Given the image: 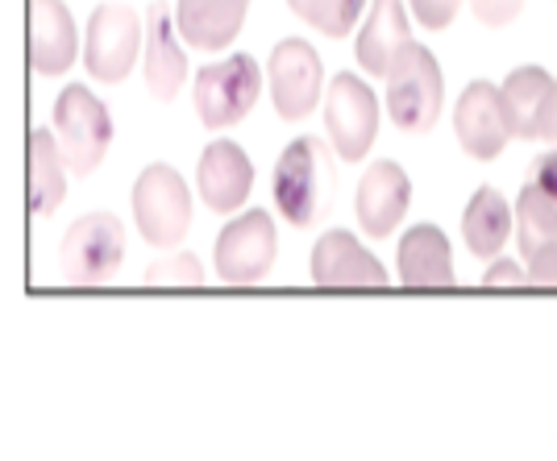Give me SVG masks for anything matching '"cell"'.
<instances>
[{"label": "cell", "mask_w": 557, "mask_h": 461, "mask_svg": "<svg viewBox=\"0 0 557 461\" xmlns=\"http://www.w3.org/2000/svg\"><path fill=\"white\" fill-rule=\"evenodd\" d=\"M412 38H408V13H404V4L399 0H374L371 4V17L362 25V34H358V63L362 71H371L379 79H387V71L392 63L399 59V50L408 47Z\"/></svg>", "instance_id": "e0dca14e"}, {"label": "cell", "mask_w": 557, "mask_h": 461, "mask_svg": "<svg viewBox=\"0 0 557 461\" xmlns=\"http://www.w3.org/2000/svg\"><path fill=\"white\" fill-rule=\"evenodd\" d=\"M67 159H63V146L50 138L47 129H34L29 134V208L38 216H47L63 204L67 196Z\"/></svg>", "instance_id": "7402d4cb"}, {"label": "cell", "mask_w": 557, "mask_h": 461, "mask_svg": "<svg viewBox=\"0 0 557 461\" xmlns=\"http://www.w3.org/2000/svg\"><path fill=\"white\" fill-rule=\"evenodd\" d=\"M454 134H458L466 154L479 162L495 159L508 146L511 125H508V113H504V96H499L495 84L479 79V84L466 88L458 109H454Z\"/></svg>", "instance_id": "8fae6325"}, {"label": "cell", "mask_w": 557, "mask_h": 461, "mask_svg": "<svg viewBox=\"0 0 557 461\" xmlns=\"http://www.w3.org/2000/svg\"><path fill=\"white\" fill-rule=\"evenodd\" d=\"M146 287H205V266L196 254H175L146 266Z\"/></svg>", "instance_id": "d4e9b609"}, {"label": "cell", "mask_w": 557, "mask_h": 461, "mask_svg": "<svg viewBox=\"0 0 557 461\" xmlns=\"http://www.w3.org/2000/svg\"><path fill=\"white\" fill-rule=\"evenodd\" d=\"M412 9H417V22L424 29H445V25L458 17L462 0H412Z\"/></svg>", "instance_id": "4316f807"}, {"label": "cell", "mask_w": 557, "mask_h": 461, "mask_svg": "<svg viewBox=\"0 0 557 461\" xmlns=\"http://www.w3.org/2000/svg\"><path fill=\"white\" fill-rule=\"evenodd\" d=\"M445 84L437 59L424 47L408 42L387 71V113L404 134H429L442 116Z\"/></svg>", "instance_id": "7a4b0ae2"}, {"label": "cell", "mask_w": 557, "mask_h": 461, "mask_svg": "<svg viewBox=\"0 0 557 461\" xmlns=\"http://www.w3.org/2000/svg\"><path fill=\"white\" fill-rule=\"evenodd\" d=\"M187 59L184 47L175 42V25L166 4H150V17H146V88L154 100H175V92L184 88Z\"/></svg>", "instance_id": "2e32d148"}, {"label": "cell", "mask_w": 557, "mask_h": 461, "mask_svg": "<svg viewBox=\"0 0 557 461\" xmlns=\"http://www.w3.org/2000/svg\"><path fill=\"white\" fill-rule=\"evenodd\" d=\"M408 200H412V184L399 171V162H374L371 171L362 175V184H358V204H354L362 233L367 237H387L404 221Z\"/></svg>", "instance_id": "4fadbf2b"}, {"label": "cell", "mask_w": 557, "mask_h": 461, "mask_svg": "<svg viewBox=\"0 0 557 461\" xmlns=\"http://www.w3.org/2000/svg\"><path fill=\"white\" fill-rule=\"evenodd\" d=\"M333 200V162L325 141L296 138L275 162V204L292 225H317Z\"/></svg>", "instance_id": "6da1fadb"}, {"label": "cell", "mask_w": 557, "mask_h": 461, "mask_svg": "<svg viewBox=\"0 0 557 461\" xmlns=\"http://www.w3.org/2000/svg\"><path fill=\"white\" fill-rule=\"evenodd\" d=\"M325 129L333 150L346 162H358L374 146V134H379V100H374V92L358 75L342 71L329 84Z\"/></svg>", "instance_id": "ba28073f"}, {"label": "cell", "mask_w": 557, "mask_h": 461, "mask_svg": "<svg viewBox=\"0 0 557 461\" xmlns=\"http://www.w3.org/2000/svg\"><path fill=\"white\" fill-rule=\"evenodd\" d=\"M557 79H549V71L541 67H516L504 79V113H508L511 138H541V116H545V104H549V92H554Z\"/></svg>", "instance_id": "ffe728a7"}, {"label": "cell", "mask_w": 557, "mask_h": 461, "mask_svg": "<svg viewBox=\"0 0 557 461\" xmlns=\"http://www.w3.org/2000/svg\"><path fill=\"white\" fill-rule=\"evenodd\" d=\"M511 233V208L508 200L495 191V187H479L466 204L462 216V237H466V250L474 258H495L504 250Z\"/></svg>", "instance_id": "44dd1931"}, {"label": "cell", "mask_w": 557, "mask_h": 461, "mask_svg": "<svg viewBox=\"0 0 557 461\" xmlns=\"http://www.w3.org/2000/svg\"><path fill=\"white\" fill-rule=\"evenodd\" d=\"M524 271H529V283H536V287H557V246L541 250L533 262H524Z\"/></svg>", "instance_id": "83f0119b"}, {"label": "cell", "mask_w": 557, "mask_h": 461, "mask_svg": "<svg viewBox=\"0 0 557 461\" xmlns=\"http://www.w3.org/2000/svg\"><path fill=\"white\" fill-rule=\"evenodd\" d=\"M271 96L283 121H304L321 100V84H325V67L321 54L308 47L304 38H283L271 50Z\"/></svg>", "instance_id": "30bf717a"}, {"label": "cell", "mask_w": 557, "mask_h": 461, "mask_svg": "<svg viewBox=\"0 0 557 461\" xmlns=\"http://www.w3.org/2000/svg\"><path fill=\"white\" fill-rule=\"evenodd\" d=\"M255 166L237 141H212L200 154V196L212 212H233L250 200Z\"/></svg>", "instance_id": "9a60e30c"}, {"label": "cell", "mask_w": 557, "mask_h": 461, "mask_svg": "<svg viewBox=\"0 0 557 461\" xmlns=\"http://www.w3.org/2000/svg\"><path fill=\"white\" fill-rule=\"evenodd\" d=\"M75 22L63 0H29V67L38 75H63L75 63Z\"/></svg>", "instance_id": "5bb4252c"}, {"label": "cell", "mask_w": 557, "mask_h": 461, "mask_svg": "<svg viewBox=\"0 0 557 461\" xmlns=\"http://www.w3.org/2000/svg\"><path fill=\"white\" fill-rule=\"evenodd\" d=\"M296 9V17H304L308 25H317L325 38H346L354 22L362 17L367 0H287Z\"/></svg>", "instance_id": "cb8c5ba5"}, {"label": "cell", "mask_w": 557, "mask_h": 461, "mask_svg": "<svg viewBox=\"0 0 557 461\" xmlns=\"http://www.w3.org/2000/svg\"><path fill=\"white\" fill-rule=\"evenodd\" d=\"M312 283L317 287H387V271L358 237L333 229L312 250Z\"/></svg>", "instance_id": "7c38bea8"}, {"label": "cell", "mask_w": 557, "mask_h": 461, "mask_svg": "<svg viewBox=\"0 0 557 461\" xmlns=\"http://www.w3.org/2000/svg\"><path fill=\"white\" fill-rule=\"evenodd\" d=\"M54 134H59V146H63V159L71 171L92 175L109 150V141H113V121H109V109L84 84H71L54 104Z\"/></svg>", "instance_id": "277c9868"}, {"label": "cell", "mask_w": 557, "mask_h": 461, "mask_svg": "<svg viewBox=\"0 0 557 461\" xmlns=\"http://www.w3.org/2000/svg\"><path fill=\"white\" fill-rule=\"evenodd\" d=\"M516 237H520L524 262H533L541 250L557 246V204L536 184L524 187L516 200Z\"/></svg>", "instance_id": "603a6c76"}, {"label": "cell", "mask_w": 557, "mask_h": 461, "mask_svg": "<svg viewBox=\"0 0 557 461\" xmlns=\"http://www.w3.org/2000/svg\"><path fill=\"white\" fill-rule=\"evenodd\" d=\"M399 278L408 287H449L454 283V254L449 237L437 225H412L399 241Z\"/></svg>", "instance_id": "d6986e66"}, {"label": "cell", "mask_w": 557, "mask_h": 461, "mask_svg": "<svg viewBox=\"0 0 557 461\" xmlns=\"http://www.w3.org/2000/svg\"><path fill=\"white\" fill-rule=\"evenodd\" d=\"M275 250V221H271V212L255 208V212L230 221L216 237V254H212L216 258V278L233 283V287H250L271 271Z\"/></svg>", "instance_id": "52a82bcc"}, {"label": "cell", "mask_w": 557, "mask_h": 461, "mask_svg": "<svg viewBox=\"0 0 557 461\" xmlns=\"http://www.w3.org/2000/svg\"><path fill=\"white\" fill-rule=\"evenodd\" d=\"M134 216L146 237V246H180L191 225V196L180 171H171L166 162L146 166L134 184Z\"/></svg>", "instance_id": "3957f363"}, {"label": "cell", "mask_w": 557, "mask_h": 461, "mask_svg": "<svg viewBox=\"0 0 557 461\" xmlns=\"http://www.w3.org/2000/svg\"><path fill=\"white\" fill-rule=\"evenodd\" d=\"M533 184L557 204V150H549V154H541L533 162Z\"/></svg>", "instance_id": "f546056e"}, {"label": "cell", "mask_w": 557, "mask_h": 461, "mask_svg": "<svg viewBox=\"0 0 557 461\" xmlns=\"http://www.w3.org/2000/svg\"><path fill=\"white\" fill-rule=\"evenodd\" d=\"M470 9H474V17L491 29H499V25H508L520 17V9H524V0H470Z\"/></svg>", "instance_id": "484cf974"}, {"label": "cell", "mask_w": 557, "mask_h": 461, "mask_svg": "<svg viewBox=\"0 0 557 461\" xmlns=\"http://www.w3.org/2000/svg\"><path fill=\"white\" fill-rule=\"evenodd\" d=\"M541 138H545V141H557V84H554V92H549L545 116H541Z\"/></svg>", "instance_id": "4dcf8cb0"}, {"label": "cell", "mask_w": 557, "mask_h": 461, "mask_svg": "<svg viewBox=\"0 0 557 461\" xmlns=\"http://www.w3.org/2000/svg\"><path fill=\"white\" fill-rule=\"evenodd\" d=\"M63 271L75 287H100L116 275L125 258V229L113 212H88L79 216L63 237Z\"/></svg>", "instance_id": "8992f818"}, {"label": "cell", "mask_w": 557, "mask_h": 461, "mask_svg": "<svg viewBox=\"0 0 557 461\" xmlns=\"http://www.w3.org/2000/svg\"><path fill=\"white\" fill-rule=\"evenodd\" d=\"M262 71L250 54H230L221 63H209L196 75V113L209 129L237 125L258 104Z\"/></svg>", "instance_id": "5b68a950"}, {"label": "cell", "mask_w": 557, "mask_h": 461, "mask_svg": "<svg viewBox=\"0 0 557 461\" xmlns=\"http://www.w3.org/2000/svg\"><path fill=\"white\" fill-rule=\"evenodd\" d=\"M529 283V271H520L516 262H495L491 271H483V287H524Z\"/></svg>", "instance_id": "f1b7e54d"}, {"label": "cell", "mask_w": 557, "mask_h": 461, "mask_svg": "<svg viewBox=\"0 0 557 461\" xmlns=\"http://www.w3.org/2000/svg\"><path fill=\"white\" fill-rule=\"evenodd\" d=\"M141 22L125 4H100L88 22V42H84V67L92 71L100 84H121L134 59H138Z\"/></svg>", "instance_id": "9c48e42d"}, {"label": "cell", "mask_w": 557, "mask_h": 461, "mask_svg": "<svg viewBox=\"0 0 557 461\" xmlns=\"http://www.w3.org/2000/svg\"><path fill=\"white\" fill-rule=\"evenodd\" d=\"M250 0H180L175 25L196 50H221L237 38Z\"/></svg>", "instance_id": "ac0fdd59"}]
</instances>
